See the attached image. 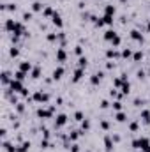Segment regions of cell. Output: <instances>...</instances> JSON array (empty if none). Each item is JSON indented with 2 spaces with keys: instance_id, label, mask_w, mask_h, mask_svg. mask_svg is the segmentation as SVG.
I'll use <instances>...</instances> for the list:
<instances>
[{
  "instance_id": "6da1fadb",
  "label": "cell",
  "mask_w": 150,
  "mask_h": 152,
  "mask_svg": "<svg viewBox=\"0 0 150 152\" xmlns=\"http://www.w3.org/2000/svg\"><path fill=\"white\" fill-rule=\"evenodd\" d=\"M131 145H133V149H141V151H145V149L150 145V138H147V136H140V138L133 140Z\"/></svg>"
},
{
  "instance_id": "7a4b0ae2",
  "label": "cell",
  "mask_w": 150,
  "mask_h": 152,
  "mask_svg": "<svg viewBox=\"0 0 150 152\" xmlns=\"http://www.w3.org/2000/svg\"><path fill=\"white\" fill-rule=\"evenodd\" d=\"M32 99L36 101V103H48L50 101V94H46V92H42V90H37V92H34V96H32Z\"/></svg>"
},
{
  "instance_id": "3957f363",
  "label": "cell",
  "mask_w": 150,
  "mask_h": 152,
  "mask_svg": "<svg viewBox=\"0 0 150 152\" xmlns=\"http://www.w3.org/2000/svg\"><path fill=\"white\" fill-rule=\"evenodd\" d=\"M53 112H55V108L51 106V108H37V117L39 118H51L53 117Z\"/></svg>"
},
{
  "instance_id": "277c9868",
  "label": "cell",
  "mask_w": 150,
  "mask_h": 152,
  "mask_svg": "<svg viewBox=\"0 0 150 152\" xmlns=\"http://www.w3.org/2000/svg\"><path fill=\"white\" fill-rule=\"evenodd\" d=\"M23 81H20V80H16V78H12V81H11V85H9V90L11 92H23Z\"/></svg>"
},
{
  "instance_id": "5b68a950",
  "label": "cell",
  "mask_w": 150,
  "mask_h": 152,
  "mask_svg": "<svg viewBox=\"0 0 150 152\" xmlns=\"http://www.w3.org/2000/svg\"><path fill=\"white\" fill-rule=\"evenodd\" d=\"M66 124H67V115L66 113H58L57 117H55V127H57V129L64 127Z\"/></svg>"
},
{
  "instance_id": "8992f818",
  "label": "cell",
  "mask_w": 150,
  "mask_h": 152,
  "mask_svg": "<svg viewBox=\"0 0 150 152\" xmlns=\"http://www.w3.org/2000/svg\"><path fill=\"white\" fill-rule=\"evenodd\" d=\"M85 76V69L83 67H76L74 73H73V83H78V81H81V78Z\"/></svg>"
},
{
  "instance_id": "52a82bcc",
  "label": "cell",
  "mask_w": 150,
  "mask_h": 152,
  "mask_svg": "<svg viewBox=\"0 0 150 152\" xmlns=\"http://www.w3.org/2000/svg\"><path fill=\"white\" fill-rule=\"evenodd\" d=\"M51 23H53L57 28H62V27H64V20H62V16H60L58 12H55V14L51 16Z\"/></svg>"
},
{
  "instance_id": "ba28073f",
  "label": "cell",
  "mask_w": 150,
  "mask_h": 152,
  "mask_svg": "<svg viewBox=\"0 0 150 152\" xmlns=\"http://www.w3.org/2000/svg\"><path fill=\"white\" fill-rule=\"evenodd\" d=\"M12 34H14V37H20V36H25L27 32H25V27H23V23H20V21H16V27H14V30H12Z\"/></svg>"
},
{
  "instance_id": "9c48e42d",
  "label": "cell",
  "mask_w": 150,
  "mask_h": 152,
  "mask_svg": "<svg viewBox=\"0 0 150 152\" xmlns=\"http://www.w3.org/2000/svg\"><path fill=\"white\" fill-rule=\"evenodd\" d=\"M64 75H66V69H64L62 66H58V67H55V69H53V73H51V78H53V80H60V78H62Z\"/></svg>"
},
{
  "instance_id": "30bf717a",
  "label": "cell",
  "mask_w": 150,
  "mask_h": 152,
  "mask_svg": "<svg viewBox=\"0 0 150 152\" xmlns=\"http://www.w3.org/2000/svg\"><path fill=\"white\" fill-rule=\"evenodd\" d=\"M32 69H34V67H32V64H30L28 60L20 62V71H23V73H27V75H28V73H32Z\"/></svg>"
},
{
  "instance_id": "8fae6325",
  "label": "cell",
  "mask_w": 150,
  "mask_h": 152,
  "mask_svg": "<svg viewBox=\"0 0 150 152\" xmlns=\"http://www.w3.org/2000/svg\"><path fill=\"white\" fill-rule=\"evenodd\" d=\"M129 36H131V39H133V41H138V42H143V41H145V39H143V34H141L140 30H136V28H133Z\"/></svg>"
},
{
  "instance_id": "7c38bea8",
  "label": "cell",
  "mask_w": 150,
  "mask_h": 152,
  "mask_svg": "<svg viewBox=\"0 0 150 152\" xmlns=\"http://www.w3.org/2000/svg\"><path fill=\"white\" fill-rule=\"evenodd\" d=\"M140 120H141L143 124H147V126H149V124H150V110L143 108V110H141V113H140Z\"/></svg>"
},
{
  "instance_id": "4fadbf2b",
  "label": "cell",
  "mask_w": 150,
  "mask_h": 152,
  "mask_svg": "<svg viewBox=\"0 0 150 152\" xmlns=\"http://www.w3.org/2000/svg\"><path fill=\"white\" fill-rule=\"evenodd\" d=\"M67 60V51L64 48H58L57 50V62H66Z\"/></svg>"
},
{
  "instance_id": "5bb4252c",
  "label": "cell",
  "mask_w": 150,
  "mask_h": 152,
  "mask_svg": "<svg viewBox=\"0 0 150 152\" xmlns=\"http://www.w3.org/2000/svg\"><path fill=\"white\" fill-rule=\"evenodd\" d=\"M115 142H113V138L111 136H104V149H106V152H113V145Z\"/></svg>"
},
{
  "instance_id": "9a60e30c",
  "label": "cell",
  "mask_w": 150,
  "mask_h": 152,
  "mask_svg": "<svg viewBox=\"0 0 150 152\" xmlns=\"http://www.w3.org/2000/svg\"><path fill=\"white\" fill-rule=\"evenodd\" d=\"M103 73H94V75L90 76V83H92V85H99V83H101V80H103Z\"/></svg>"
},
{
  "instance_id": "2e32d148",
  "label": "cell",
  "mask_w": 150,
  "mask_h": 152,
  "mask_svg": "<svg viewBox=\"0 0 150 152\" xmlns=\"http://www.w3.org/2000/svg\"><path fill=\"white\" fill-rule=\"evenodd\" d=\"M4 27H5V30H7V32H12V30H14V27H16V21H14L12 18H9V20H5V25H4Z\"/></svg>"
},
{
  "instance_id": "e0dca14e",
  "label": "cell",
  "mask_w": 150,
  "mask_h": 152,
  "mask_svg": "<svg viewBox=\"0 0 150 152\" xmlns=\"http://www.w3.org/2000/svg\"><path fill=\"white\" fill-rule=\"evenodd\" d=\"M55 12H57V11H55L53 7H50V5H46V7H44V11H42V16H44V18H51V16H53Z\"/></svg>"
},
{
  "instance_id": "ac0fdd59",
  "label": "cell",
  "mask_w": 150,
  "mask_h": 152,
  "mask_svg": "<svg viewBox=\"0 0 150 152\" xmlns=\"http://www.w3.org/2000/svg\"><path fill=\"white\" fill-rule=\"evenodd\" d=\"M115 36H117V32L110 28V30H106V32H104V36H103V37H104V41H110V42H111L113 39H115Z\"/></svg>"
},
{
  "instance_id": "d6986e66",
  "label": "cell",
  "mask_w": 150,
  "mask_h": 152,
  "mask_svg": "<svg viewBox=\"0 0 150 152\" xmlns=\"http://www.w3.org/2000/svg\"><path fill=\"white\" fill-rule=\"evenodd\" d=\"M120 90H122V96H127V94L131 92V83H129V81H124L122 87H120Z\"/></svg>"
},
{
  "instance_id": "ffe728a7",
  "label": "cell",
  "mask_w": 150,
  "mask_h": 152,
  "mask_svg": "<svg viewBox=\"0 0 150 152\" xmlns=\"http://www.w3.org/2000/svg\"><path fill=\"white\" fill-rule=\"evenodd\" d=\"M44 7H46V5H42L41 2H37V0H34V4H32V11H34V12H41V11H44Z\"/></svg>"
},
{
  "instance_id": "44dd1931",
  "label": "cell",
  "mask_w": 150,
  "mask_h": 152,
  "mask_svg": "<svg viewBox=\"0 0 150 152\" xmlns=\"http://www.w3.org/2000/svg\"><path fill=\"white\" fill-rule=\"evenodd\" d=\"M115 120L120 122V124H124V122L127 120V115L124 113V112H117V113H115Z\"/></svg>"
},
{
  "instance_id": "7402d4cb",
  "label": "cell",
  "mask_w": 150,
  "mask_h": 152,
  "mask_svg": "<svg viewBox=\"0 0 150 152\" xmlns=\"http://www.w3.org/2000/svg\"><path fill=\"white\" fill-rule=\"evenodd\" d=\"M11 81H12V80H11V73L4 71V73H2V83H4V85H11Z\"/></svg>"
},
{
  "instance_id": "603a6c76",
  "label": "cell",
  "mask_w": 150,
  "mask_h": 152,
  "mask_svg": "<svg viewBox=\"0 0 150 152\" xmlns=\"http://www.w3.org/2000/svg\"><path fill=\"white\" fill-rule=\"evenodd\" d=\"M2 147L5 149V152H16V151H18V147H16V145H11L9 142H4V143H2Z\"/></svg>"
},
{
  "instance_id": "cb8c5ba5",
  "label": "cell",
  "mask_w": 150,
  "mask_h": 152,
  "mask_svg": "<svg viewBox=\"0 0 150 152\" xmlns=\"http://www.w3.org/2000/svg\"><path fill=\"white\" fill-rule=\"evenodd\" d=\"M115 12H117V9H115V5H113V4H108V5L104 7V14H110V16H115Z\"/></svg>"
},
{
  "instance_id": "d4e9b609",
  "label": "cell",
  "mask_w": 150,
  "mask_h": 152,
  "mask_svg": "<svg viewBox=\"0 0 150 152\" xmlns=\"http://www.w3.org/2000/svg\"><path fill=\"white\" fill-rule=\"evenodd\" d=\"M28 151H30V142H23L21 145H18L16 152H28Z\"/></svg>"
},
{
  "instance_id": "484cf974",
  "label": "cell",
  "mask_w": 150,
  "mask_h": 152,
  "mask_svg": "<svg viewBox=\"0 0 150 152\" xmlns=\"http://www.w3.org/2000/svg\"><path fill=\"white\" fill-rule=\"evenodd\" d=\"M101 21H103V25H113V16H110V14H104V16L101 18Z\"/></svg>"
},
{
  "instance_id": "4316f807",
  "label": "cell",
  "mask_w": 150,
  "mask_h": 152,
  "mask_svg": "<svg viewBox=\"0 0 150 152\" xmlns=\"http://www.w3.org/2000/svg\"><path fill=\"white\" fill-rule=\"evenodd\" d=\"M120 57H122V58H129V57H133V50H131V48H124L122 53H120Z\"/></svg>"
},
{
  "instance_id": "83f0119b",
  "label": "cell",
  "mask_w": 150,
  "mask_h": 152,
  "mask_svg": "<svg viewBox=\"0 0 150 152\" xmlns=\"http://www.w3.org/2000/svg\"><path fill=\"white\" fill-rule=\"evenodd\" d=\"M133 60H134V62H140V60H143V51H141V50L134 51V53H133Z\"/></svg>"
},
{
  "instance_id": "f1b7e54d",
  "label": "cell",
  "mask_w": 150,
  "mask_h": 152,
  "mask_svg": "<svg viewBox=\"0 0 150 152\" xmlns=\"http://www.w3.org/2000/svg\"><path fill=\"white\" fill-rule=\"evenodd\" d=\"M117 57H118V53H117V50H115V48L106 50V58H117Z\"/></svg>"
},
{
  "instance_id": "f546056e",
  "label": "cell",
  "mask_w": 150,
  "mask_h": 152,
  "mask_svg": "<svg viewBox=\"0 0 150 152\" xmlns=\"http://www.w3.org/2000/svg\"><path fill=\"white\" fill-rule=\"evenodd\" d=\"M79 134H81V131H71V133H69V140H71V142H76V140L79 138Z\"/></svg>"
},
{
  "instance_id": "4dcf8cb0",
  "label": "cell",
  "mask_w": 150,
  "mask_h": 152,
  "mask_svg": "<svg viewBox=\"0 0 150 152\" xmlns=\"http://www.w3.org/2000/svg\"><path fill=\"white\" fill-rule=\"evenodd\" d=\"M120 44H122V37H120V36L117 34V36H115V39L111 41V46H113V48H118Z\"/></svg>"
},
{
  "instance_id": "1f68e13d",
  "label": "cell",
  "mask_w": 150,
  "mask_h": 152,
  "mask_svg": "<svg viewBox=\"0 0 150 152\" xmlns=\"http://www.w3.org/2000/svg\"><path fill=\"white\" fill-rule=\"evenodd\" d=\"M25 76H27V73H23V71H20V69L14 73V78H16V80H20V81H23V80H25Z\"/></svg>"
},
{
  "instance_id": "d6a6232c",
  "label": "cell",
  "mask_w": 150,
  "mask_h": 152,
  "mask_svg": "<svg viewBox=\"0 0 150 152\" xmlns=\"http://www.w3.org/2000/svg\"><path fill=\"white\" fill-rule=\"evenodd\" d=\"M30 76H32V78H36V80L41 78V67H34V69H32V73H30Z\"/></svg>"
},
{
  "instance_id": "836d02e7",
  "label": "cell",
  "mask_w": 150,
  "mask_h": 152,
  "mask_svg": "<svg viewBox=\"0 0 150 152\" xmlns=\"http://www.w3.org/2000/svg\"><path fill=\"white\" fill-rule=\"evenodd\" d=\"M78 67H83V69L87 67V57H79L78 58Z\"/></svg>"
},
{
  "instance_id": "e575fe53",
  "label": "cell",
  "mask_w": 150,
  "mask_h": 152,
  "mask_svg": "<svg viewBox=\"0 0 150 152\" xmlns=\"http://www.w3.org/2000/svg\"><path fill=\"white\" fill-rule=\"evenodd\" d=\"M122 83H124V80H122V78H115V80H113V87H115V88H120V87H122Z\"/></svg>"
},
{
  "instance_id": "d590c367",
  "label": "cell",
  "mask_w": 150,
  "mask_h": 152,
  "mask_svg": "<svg viewBox=\"0 0 150 152\" xmlns=\"http://www.w3.org/2000/svg\"><path fill=\"white\" fill-rule=\"evenodd\" d=\"M81 129H83V131H88V129H90V120H88V118H85V120L81 122Z\"/></svg>"
},
{
  "instance_id": "8d00e7d4",
  "label": "cell",
  "mask_w": 150,
  "mask_h": 152,
  "mask_svg": "<svg viewBox=\"0 0 150 152\" xmlns=\"http://www.w3.org/2000/svg\"><path fill=\"white\" fill-rule=\"evenodd\" d=\"M74 120H78V122H83V120H85V115H83V112H76V113H74Z\"/></svg>"
},
{
  "instance_id": "74e56055",
  "label": "cell",
  "mask_w": 150,
  "mask_h": 152,
  "mask_svg": "<svg viewBox=\"0 0 150 152\" xmlns=\"http://www.w3.org/2000/svg\"><path fill=\"white\" fill-rule=\"evenodd\" d=\"M111 106H113V110H115V112H122V103H120V101H115Z\"/></svg>"
},
{
  "instance_id": "f35d334b",
  "label": "cell",
  "mask_w": 150,
  "mask_h": 152,
  "mask_svg": "<svg viewBox=\"0 0 150 152\" xmlns=\"http://www.w3.org/2000/svg\"><path fill=\"white\" fill-rule=\"evenodd\" d=\"M58 39V34H48L46 36V41H50V42H55Z\"/></svg>"
},
{
  "instance_id": "ab89813d",
  "label": "cell",
  "mask_w": 150,
  "mask_h": 152,
  "mask_svg": "<svg viewBox=\"0 0 150 152\" xmlns=\"http://www.w3.org/2000/svg\"><path fill=\"white\" fill-rule=\"evenodd\" d=\"M9 55H11V57H18V55H20V50H18V48H14V46H12V48H11V50H9Z\"/></svg>"
},
{
  "instance_id": "60d3db41",
  "label": "cell",
  "mask_w": 150,
  "mask_h": 152,
  "mask_svg": "<svg viewBox=\"0 0 150 152\" xmlns=\"http://www.w3.org/2000/svg\"><path fill=\"white\" fill-rule=\"evenodd\" d=\"M138 126H140V124H138V122L134 120V122H131V124H129V129H131V131L134 133V131H138Z\"/></svg>"
},
{
  "instance_id": "b9f144b4",
  "label": "cell",
  "mask_w": 150,
  "mask_h": 152,
  "mask_svg": "<svg viewBox=\"0 0 150 152\" xmlns=\"http://www.w3.org/2000/svg\"><path fill=\"white\" fill-rule=\"evenodd\" d=\"M101 127H103L104 131H108V129H110V122H108V120H101Z\"/></svg>"
},
{
  "instance_id": "7bdbcfd3",
  "label": "cell",
  "mask_w": 150,
  "mask_h": 152,
  "mask_svg": "<svg viewBox=\"0 0 150 152\" xmlns=\"http://www.w3.org/2000/svg\"><path fill=\"white\" fill-rule=\"evenodd\" d=\"M74 53L78 55V57H83V48H81V46H76V48H74Z\"/></svg>"
},
{
  "instance_id": "ee69618b",
  "label": "cell",
  "mask_w": 150,
  "mask_h": 152,
  "mask_svg": "<svg viewBox=\"0 0 150 152\" xmlns=\"http://www.w3.org/2000/svg\"><path fill=\"white\" fill-rule=\"evenodd\" d=\"M23 20H25V21H28V20H32V12H28V11H25V12H23Z\"/></svg>"
},
{
  "instance_id": "f6af8a7d",
  "label": "cell",
  "mask_w": 150,
  "mask_h": 152,
  "mask_svg": "<svg viewBox=\"0 0 150 152\" xmlns=\"http://www.w3.org/2000/svg\"><path fill=\"white\" fill-rule=\"evenodd\" d=\"M101 108H103V110H106V108H110V103H108L106 99H103V101H101Z\"/></svg>"
},
{
  "instance_id": "bcb514c9",
  "label": "cell",
  "mask_w": 150,
  "mask_h": 152,
  "mask_svg": "<svg viewBox=\"0 0 150 152\" xmlns=\"http://www.w3.org/2000/svg\"><path fill=\"white\" fill-rule=\"evenodd\" d=\"M16 110H18L20 113H23V112H25V104H23V103H18V106H16Z\"/></svg>"
},
{
  "instance_id": "7dc6e473",
  "label": "cell",
  "mask_w": 150,
  "mask_h": 152,
  "mask_svg": "<svg viewBox=\"0 0 150 152\" xmlns=\"http://www.w3.org/2000/svg\"><path fill=\"white\" fill-rule=\"evenodd\" d=\"M138 78H140V80H143V78H145V71H143V69H141V71H138Z\"/></svg>"
},
{
  "instance_id": "c3c4849f",
  "label": "cell",
  "mask_w": 150,
  "mask_h": 152,
  "mask_svg": "<svg viewBox=\"0 0 150 152\" xmlns=\"http://www.w3.org/2000/svg\"><path fill=\"white\" fill-rule=\"evenodd\" d=\"M41 147L46 149V147H48V140H41Z\"/></svg>"
},
{
  "instance_id": "681fc988",
  "label": "cell",
  "mask_w": 150,
  "mask_h": 152,
  "mask_svg": "<svg viewBox=\"0 0 150 152\" xmlns=\"http://www.w3.org/2000/svg\"><path fill=\"white\" fill-rule=\"evenodd\" d=\"M113 142L118 143V142H120V136H118V134H113Z\"/></svg>"
},
{
  "instance_id": "f907efd6",
  "label": "cell",
  "mask_w": 150,
  "mask_h": 152,
  "mask_svg": "<svg viewBox=\"0 0 150 152\" xmlns=\"http://www.w3.org/2000/svg\"><path fill=\"white\" fill-rule=\"evenodd\" d=\"M71 152H79V147L74 143V145H73V149H71Z\"/></svg>"
},
{
  "instance_id": "816d5d0a",
  "label": "cell",
  "mask_w": 150,
  "mask_h": 152,
  "mask_svg": "<svg viewBox=\"0 0 150 152\" xmlns=\"http://www.w3.org/2000/svg\"><path fill=\"white\" fill-rule=\"evenodd\" d=\"M134 104H136V106H140V104H143V99H136V101H134Z\"/></svg>"
},
{
  "instance_id": "f5cc1de1",
  "label": "cell",
  "mask_w": 150,
  "mask_h": 152,
  "mask_svg": "<svg viewBox=\"0 0 150 152\" xmlns=\"http://www.w3.org/2000/svg\"><path fill=\"white\" fill-rule=\"evenodd\" d=\"M21 96H23V97H27V96H28V90H27V88H23V92H21Z\"/></svg>"
},
{
  "instance_id": "db71d44e",
  "label": "cell",
  "mask_w": 150,
  "mask_h": 152,
  "mask_svg": "<svg viewBox=\"0 0 150 152\" xmlns=\"http://www.w3.org/2000/svg\"><path fill=\"white\" fill-rule=\"evenodd\" d=\"M113 66H115L113 62H108V64H106V67H108V69H113Z\"/></svg>"
},
{
  "instance_id": "11a10c76",
  "label": "cell",
  "mask_w": 150,
  "mask_h": 152,
  "mask_svg": "<svg viewBox=\"0 0 150 152\" xmlns=\"http://www.w3.org/2000/svg\"><path fill=\"white\" fill-rule=\"evenodd\" d=\"M145 30H147V32H150V20L147 21V27H145Z\"/></svg>"
},
{
  "instance_id": "9f6ffc18",
  "label": "cell",
  "mask_w": 150,
  "mask_h": 152,
  "mask_svg": "<svg viewBox=\"0 0 150 152\" xmlns=\"http://www.w3.org/2000/svg\"><path fill=\"white\" fill-rule=\"evenodd\" d=\"M143 152H150V145H149V147H147V149H145Z\"/></svg>"
},
{
  "instance_id": "6f0895ef",
  "label": "cell",
  "mask_w": 150,
  "mask_h": 152,
  "mask_svg": "<svg viewBox=\"0 0 150 152\" xmlns=\"http://www.w3.org/2000/svg\"><path fill=\"white\" fill-rule=\"evenodd\" d=\"M120 2H124V4H125V2H127V0H120Z\"/></svg>"
},
{
  "instance_id": "680465c9",
  "label": "cell",
  "mask_w": 150,
  "mask_h": 152,
  "mask_svg": "<svg viewBox=\"0 0 150 152\" xmlns=\"http://www.w3.org/2000/svg\"><path fill=\"white\" fill-rule=\"evenodd\" d=\"M149 73H150V66H149Z\"/></svg>"
},
{
  "instance_id": "91938a15",
  "label": "cell",
  "mask_w": 150,
  "mask_h": 152,
  "mask_svg": "<svg viewBox=\"0 0 150 152\" xmlns=\"http://www.w3.org/2000/svg\"><path fill=\"white\" fill-rule=\"evenodd\" d=\"M149 5H150V4H149Z\"/></svg>"
}]
</instances>
